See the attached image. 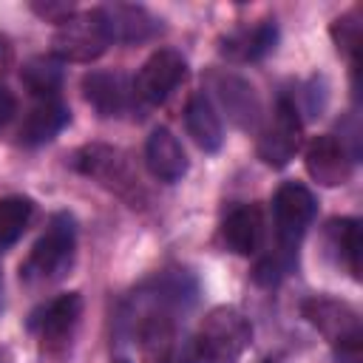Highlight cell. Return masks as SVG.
I'll use <instances>...</instances> for the list:
<instances>
[{
  "label": "cell",
  "instance_id": "obj_22",
  "mask_svg": "<svg viewBox=\"0 0 363 363\" xmlns=\"http://www.w3.org/2000/svg\"><path fill=\"white\" fill-rule=\"evenodd\" d=\"M34 216V201L28 196H3L0 199V250L11 247L28 227Z\"/></svg>",
  "mask_w": 363,
  "mask_h": 363
},
{
  "label": "cell",
  "instance_id": "obj_12",
  "mask_svg": "<svg viewBox=\"0 0 363 363\" xmlns=\"http://www.w3.org/2000/svg\"><path fill=\"white\" fill-rule=\"evenodd\" d=\"M264 241V213L258 204H235L221 218V244L235 255H255Z\"/></svg>",
  "mask_w": 363,
  "mask_h": 363
},
{
  "label": "cell",
  "instance_id": "obj_18",
  "mask_svg": "<svg viewBox=\"0 0 363 363\" xmlns=\"http://www.w3.org/2000/svg\"><path fill=\"white\" fill-rule=\"evenodd\" d=\"M68 122H71V111H68V105L60 96H54V99H37L31 105V111L26 113L17 136H20L23 145L37 147V145L51 142Z\"/></svg>",
  "mask_w": 363,
  "mask_h": 363
},
{
  "label": "cell",
  "instance_id": "obj_1",
  "mask_svg": "<svg viewBox=\"0 0 363 363\" xmlns=\"http://www.w3.org/2000/svg\"><path fill=\"white\" fill-rule=\"evenodd\" d=\"M77 255V221L71 213H54L45 233L34 241L26 261L20 264V281L28 286L57 284L68 275Z\"/></svg>",
  "mask_w": 363,
  "mask_h": 363
},
{
  "label": "cell",
  "instance_id": "obj_28",
  "mask_svg": "<svg viewBox=\"0 0 363 363\" xmlns=\"http://www.w3.org/2000/svg\"><path fill=\"white\" fill-rule=\"evenodd\" d=\"M0 51H3V40H0Z\"/></svg>",
  "mask_w": 363,
  "mask_h": 363
},
{
  "label": "cell",
  "instance_id": "obj_21",
  "mask_svg": "<svg viewBox=\"0 0 363 363\" xmlns=\"http://www.w3.org/2000/svg\"><path fill=\"white\" fill-rule=\"evenodd\" d=\"M20 79L37 99H54L62 88V65L57 57H31L23 65Z\"/></svg>",
  "mask_w": 363,
  "mask_h": 363
},
{
  "label": "cell",
  "instance_id": "obj_4",
  "mask_svg": "<svg viewBox=\"0 0 363 363\" xmlns=\"http://www.w3.org/2000/svg\"><path fill=\"white\" fill-rule=\"evenodd\" d=\"M111 34L102 17V9H91V11H74L68 20H62L54 31L51 40V51L57 60H68V62H91L99 60L108 51Z\"/></svg>",
  "mask_w": 363,
  "mask_h": 363
},
{
  "label": "cell",
  "instance_id": "obj_10",
  "mask_svg": "<svg viewBox=\"0 0 363 363\" xmlns=\"http://www.w3.org/2000/svg\"><path fill=\"white\" fill-rule=\"evenodd\" d=\"M354 162H357V156L352 153V147H346V142L340 136H332V133L315 136L306 145V153H303L306 173L318 184H323V187H340V184H346L352 179Z\"/></svg>",
  "mask_w": 363,
  "mask_h": 363
},
{
  "label": "cell",
  "instance_id": "obj_3",
  "mask_svg": "<svg viewBox=\"0 0 363 363\" xmlns=\"http://www.w3.org/2000/svg\"><path fill=\"white\" fill-rule=\"evenodd\" d=\"M301 312L335 346L337 363H360V318L349 303L329 295H312L301 303Z\"/></svg>",
  "mask_w": 363,
  "mask_h": 363
},
{
  "label": "cell",
  "instance_id": "obj_9",
  "mask_svg": "<svg viewBox=\"0 0 363 363\" xmlns=\"http://www.w3.org/2000/svg\"><path fill=\"white\" fill-rule=\"evenodd\" d=\"M187 77V60L176 48H156L133 79V96L147 105H162Z\"/></svg>",
  "mask_w": 363,
  "mask_h": 363
},
{
  "label": "cell",
  "instance_id": "obj_26",
  "mask_svg": "<svg viewBox=\"0 0 363 363\" xmlns=\"http://www.w3.org/2000/svg\"><path fill=\"white\" fill-rule=\"evenodd\" d=\"M0 363H14V357H11L9 349H0Z\"/></svg>",
  "mask_w": 363,
  "mask_h": 363
},
{
  "label": "cell",
  "instance_id": "obj_20",
  "mask_svg": "<svg viewBox=\"0 0 363 363\" xmlns=\"http://www.w3.org/2000/svg\"><path fill=\"white\" fill-rule=\"evenodd\" d=\"M326 252L337 267H343L354 281L360 278V221L357 218H332L323 230Z\"/></svg>",
  "mask_w": 363,
  "mask_h": 363
},
{
  "label": "cell",
  "instance_id": "obj_29",
  "mask_svg": "<svg viewBox=\"0 0 363 363\" xmlns=\"http://www.w3.org/2000/svg\"><path fill=\"white\" fill-rule=\"evenodd\" d=\"M267 363H269V360H267Z\"/></svg>",
  "mask_w": 363,
  "mask_h": 363
},
{
  "label": "cell",
  "instance_id": "obj_15",
  "mask_svg": "<svg viewBox=\"0 0 363 363\" xmlns=\"http://www.w3.org/2000/svg\"><path fill=\"white\" fill-rule=\"evenodd\" d=\"M210 79H213V91L218 94L230 119L244 130L255 128L261 119V102L255 96V88L247 79H241L238 74H213Z\"/></svg>",
  "mask_w": 363,
  "mask_h": 363
},
{
  "label": "cell",
  "instance_id": "obj_11",
  "mask_svg": "<svg viewBox=\"0 0 363 363\" xmlns=\"http://www.w3.org/2000/svg\"><path fill=\"white\" fill-rule=\"evenodd\" d=\"M136 337L145 363H176V312L142 306Z\"/></svg>",
  "mask_w": 363,
  "mask_h": 363
},
{
  "label": "cell",
  "instance_id": "obj_27",
  "mask_svg": "<svg viewBox=\"0 0 363 363\" xmlns=\"http://www.w3.org/2000/svg\"><path fill=\"white\" fill-rule=\"evenodd\" d=\"M116 363H128V360H116Z\"/></svg>",
  "mask_w": 363,
  "mask_h": 363
},
{
  "label": "cell",
  "instance_id": "obj_25",
  "mask_svg": "<svg viewBox=\"0 0 363 363\" xmlns=\"http://www.w3.org/2000/svg\"><path fill=\"white\" fill-rule=\"evenodd\" d=\"M14 113H17V96L6 85H0V130L14 119Z\"/></svg>",
  "mask_w": 363,
  "mask_h": 363
},
{
  "label": "cell",
  "instance_id": "obj_8",
  "mask_svg": "<svg viewBox=\"0 0 363 363\" xmlns=\"http://www.w3.org/2000/svg\"><path fill=\"white\" fill-rule=\"evenodd\" d=\"M79 318H82V295L62 292L31 312L28 329L37 335V340L45 352H62L71 343V337L79 326Z\"/></svg>",
  "mask_w": 363,
  "mask_h": 363
},
{
  "label": "cell",
  "instance_id": "obj_23",
  "mask_svg": "<svg viewBox=\"0 0 363 363\" xmlns=\"http://www.w3.org/2000/svg\"><path fill=\"white\" fill-rule=\"evenodd\" d=\"M357 20H360V17H357V9H352V11L340 14V17L332 23V28H329V34H332L337 51H343L352 62H354V54H357V45H360V23H357Z\"/></svg>",
  "mask_w": 363,
  "mask_h": 363
},
{
  "label": "cell",
  "instance_id": "obj_13",
  "mask_svg": "<svg viewBox=\"0 0 363 363\" xmlns=\"http://www.w3.org/2000/svg\"><path fill=\"white\" fill-rule=\"evenodd\" d=\"M82 94L99 116H122L130 108L133 85L119 71H88L82 77Z\"/></svg>",
  "mask_w": 363,
  "mask_h": 363
},
{
  "label": "cell",
  "instance_id": "obj_17",
  "mask_svg": "<svg viewBox=\"0 0 363 363\" xmlns=\"http://www.w3.org/2000/svg\"><path fill=\"white\" fill-rule=\"evenodd\" d=\"M111 43H145L159 31L156 17L142 9V6H130V3H113V6H99Z\"/></svg>",
  "mask_w": 363,
  "mask_h": 363
},
{
  "label": "cell",
  "instance_id": "obj_7",
  "mask_svg": "<svg viewBox=\"0 0 363 363\" xmlns=\"http://www.w3.org/2000/svg\"><path fill=\"white\" fill-rule=\"evenodd\" d=\"M71 164L79 173H85L88 179L99 182L102 187L113 190L116 196H122L128 201H136V196L142 190L136 173L128 164V156L122 150H116V147H108V145H85L82 150L74 153Z\"/></svg>",
  "mask_w": 363,
  "mask_h": 363
},
{
  "label": "cell",
  "instance_id": "obj_24",
  "mask_svg": "<svg viewBox=\"0 0 363 363\" xmlns=\"http://www.w3.org/2000/svg\"><path fill=\"white\" fill-rule=\"evenodd\" d=\"M31 9H34V14H40L43 20H48V23H57V26H60L62 20H68V17L77 11L71 3H34Z\"/></svg>",
  "mask_w": 363,
  "mask_h": 363
},
{
  "label": "cell",
  "instance_id": "obj_2",
  "mask_svg": "<svg viewBox=\"0 0 363 363\" xmlns=\"http://www.w3.org/2000/svg\"><path fill=\"white\" fill-rule=\"evenodd\" d=\"M252 343V323L235 306L210 309L193 337L199 363H238Z\"/></svg>",
  "mask_w": 363,
  "mask_h": 363
},
{
  "label": "cell",
  "instance_id": "obj_19",
  "mask_svg": "<svg viewBox=\"0 0 363 363\" xmlns=\"http://www.w3.org/2000/svg\"><path fill=\"white\" fill-rule=\"evenodd\" d=\"M184 128L204 153H216L224 145V128H221L218 111L210 102V96L201 91L193 94L184 105Z\"/></svg>",
  "mask_w": 363,
  "mask_h": 363
},
{
  "label": "cell",
  "instance_id": "obj_6",
  "mask_svg": "<svg viewBox=\"0 0 363 363\" xmlns=\"http://www.w3.org/2000/svg\"><path fill=\"white\" fill-rule=\"evenodd\" d=\"M301 145H303L301 113H298V108H295V102L289 96H278L272 119L267 122V128L258 136V159L267 167L281 170L295 159Z\"/></svg>",
  "mask_w": 363,
  "mask_h": 363
},
{
  "label": "cell",
  "instance_id": "obj_14",
  "mask_svg": "<svg viewBox=\"0 0 363 363\" xmlns=\"http://www.w3.org/2000/svg\"><path fill=\"white\" fill-rule=\"evenodd\" d=\"M145 164L164 184H173L187 173V153L170 128L150 130L145 142Z\"/></svg>",
  "mask_w": 363,
  "mask_h": 363
},
{
  "label": "cell",
  "instance_id": "obj_5",
  "mask_svg": "<svg viewBox=\"0 0 363 363\" xmlns=\"http://www.w3.org/2000/svg\"><path fill=\"white\" fill-rule=\"evenodd\" d=\"M315 213H318V201L312 190L301 182H284L272 196V221H275L278 247L298 252V244L309 230V224L315 221Z\"/></svg>",
  "mask_w": 363,
  "mask_h": 363
},
{
  "label": "cell",
  "instance_id": "obj_16",
  "mask_svg": "<svg viewBox=\"0 0 363 363\" xmlns=\"http://www.w3.org/2000/svg\"><path fill=\"white\" fill-rule=\"evenodd\" d=\"M278 43V26L275 20H258L252 26L233 28L221 40V54L235 62H255L264 60Z\"/></svg>",
  "mask_w": 363,
  "mask_h": 363
}]
</instances>
